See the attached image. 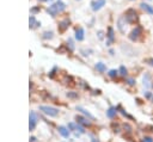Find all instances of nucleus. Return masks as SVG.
Returning <instances> with one entry per match:
<instances>
[{"instance_id": "4468645a", "label": "nucleus", "mask_w": 153, "mask_h": 142, "mask_svg": "<svg viewBox=\"0 0 153 142\" xmlns=\"http://www.w3.org/2000/svg\"><path fill=\"white\" fill-rule=\"evenodd\" d=\"M116 108H110L108 111H106V116L109 117V118H114L115 115H116Z\"/></svg>"}, {"instance_id": "bb28decb", "label": "nucleus", "mask_w": 153, "mask_h": 142, "mask_svg": "<svg viewBox=\"0 0 153 142\" xmlns=\"http://www.w3.org/2000/svg\"><path fill=\"white\" fill-rule=\"evenodd\" d=\"M91 142H99V141L97 139H92V140H91Z\"/></svg>"}, {"instance_id": "b1692460", "label": "nucleus", "mask_w": 153, "mask_h": 142, "mask_svg": "<svg viewBox=\"0 0 153 142\" xmlns=\"http://www.w3.org/2000/svg\"><path fill=\"white\" fill-rule=\"evenodd\" d=\"M128 84H129L130 86H133L135 84V81H134V79H128Z\"/></svg>"}, {"instance_id": "39448f33", "label": "nucleus", "mask_w": 153, "mask_h": 142, "mask_svg": "<svg viewBox=\"0 0 153 142\" xmlns=\"http://www.w3.org/2000/svg\"><path fill=\"white\" fill-rule=\"evenodd\" d=\"M141 35V28L140 26H137V28H135L134 30L130 32V35H129V38L132 39V41H136L137 38H139V36Z\"/></svg>"}, {"instance_id": "4be33fe9", "label": "nucleus", "mask_w": 153, "mask_h": 142, "mask_svg": "<svg viewBox=\"0 0 153 142\" xmlns=\"http://www.w3.org/2000/svg\"><path fill=\"white\" fill-rule=\"evenodd\" d=\"M109 75H110L111 78H115V77L117 75V72H116L115 69H112V70H110V72H109Z\"/></svg>"}, {"instance_id": "393cba45", "label": "nucleus", "mask_w": 153, "mask_h": 142, "mask_svg": "<svg viewBox=\"0 0 153 142\" xmlns=\"http://www.w3.org/2000/svg\"><path fill=\"white\" fill-rule=\"evenodd\" d=\"M68 97H72V98H74V97H77V93H67Z\"/></svg>"}, {"instance_id": "7ed1b4c3", "label": "nucleus", "mask_w": 153, "mask_h": 142, "mask_svg": "<svg viewBox=\"0 0 153 142\" xmlns=\"http://www.w3.org/2000/svg\"><path fill=\"white\" fill-rule=\"evenodd\" d=\"M40 110H41L42 112H44L46 115H48V116H52V117H55L57 116V114H59V110L55 108H52V106H40Z\"/></svg>"}, {"instance_id": "dca6fc26", "label": "nucleus", "mask_w": 153, "mask_h": 142, "mask_svg": "<svg viewBox=\"0 0 153 142\" xmlns=\"http://www.w3.org/2000/svg\"><path fill=\"white\" fill-rule=\"evenodd\" d=\"M96 68H97V70H99V72H105V65L104 63H102V62H98L96 65Z\"/></svg>"}, {"instance_id": "5701e85b", "label": "nucleus", "mask_w": 153, "mask_h": 142, "mask_svg": "<svg viewBox=\"0 0 153 142\" xmlns=\"http://www.w3.org/2000/svg\"><path fill=\"white\" fill-rule=\"evenodd\" d=\"M142 142H153V140L151 139V137H145V139H144V141Z\"/></svg>"}, {"instance_id": "423d86ee", "label": "nucleus", "mask_w": 153, "mask_h": 142, "mask_svg": "<svg viewBox=\"0 0 153 142\" xmlns=\"http://www.w3.org/2000/svg\"><path fill=\"white\" fill-rule=\"evenodd\" d=\"M104 5H105V0H97V1H93V3H92V10L98 11L99 8H102Z\"/></svg>"}, {"instance_id": "aec40b11", "label": "nucleus", "mask_w": 153, "mask_h": 142, "mask_svg": "<svg viewBox=\"0 0 153 142\" xmlns=\"http://www.w3.org/2000/svg\"><path fill=\"white\" fill-rule=\"evenodd\" d=\"M44 38H52L53 37V32L52 31H49V32H44Z\"/></svg>"}, {"instance_id": "a878e982", "label": "nucleus", "mask_w": 153, "mask_h": 142, "mask_svg": "<svg viewBox=\"0 0 153 142\" xmlns=\"http://www.w3.org/2000/svg\"><path fill=\"white\" fill-rule=\"evenodd\" d=\"M148 62H150V65H151V66H153V59H152V60H148Z\"/></svg>"}, {"instance_id": "6ab92c4d", "label": "nucleus", "mask_w": 153, "mask_h": 142, "mask_svg": "<svg viewBox=\"0 0 153 142\" xmlns=\"http://www.w3.org/2000/svg\"><path fill=\"white\" fill-rule=\"evenodd\" d=\"M120 73H121V75H127V69H126L125 67H123V66H121V67H120Z\"/></svg>"}, {"instance_id": "1a4fd4ad", "label": "nucleus", "mask_w": 153, "mask_h": 142, "mask_svg": "<svg viewBox=\"0 0 153 142\" xmlns=\"http://www.w3.org/2000/svg\"><path fill=\"white\" fill-rule=\"evenodd\" d=\"M68 24H70V21H67V19L62 21L61 23L59 24V30H60V31H65L66 29L68 28Z\"/></svg>"}, {"instance_id": "a211bd4d", "label": "nucleus", "mask_w": 153, "mask_h": 142, "mask_svg": "<svg viewBox=\"0 0 153 142\" xmlns=\"http://www.w3.org/2000/svg\"><path fill=\"white\" fill-rule=\"evenodd\" d=\"M108 37H109L110 42L114 41V30H112L111 28H109V34H108Z\"/></svg>"}, {"instance_id": "f257e3e1", "label": "nucleus", "mask_w": 153, "mask_h": 142, "mask_svg": "<svg viewBox=\"0 0 153 142\" xmlns=\"http://www.w3.org/2000/svg\"><path fill=\"white\" fill-rule=\"evenodd\" d=\"M65 4L61 3V1H57V3L53 4L52 6H49V8H48V13H49L50 16H56L59 12H61V11L65 10Z\"/></svg>"}, {"instance_id": "2eb2a0df", "label": "nucleus", "mask_w": 153, "mask_h": 142, "mask_svg": "<svg viewBox=\"0 0 153 142\" xmlns=\"http://www.w3.org/2000/svg\"><path fill=\"white\" fill-rule=\"evenodd\" d=\"M77 121H78V123L85 124V125H90V122H88V121H87V119H86V118H84V117L77 116Z\"/></svg>"}, {"instance_id": "6e6552de", "label": "nucleus", "mask_w": 153, "mask_h": 142, "mask_svg": "<svg viewBox=\"0 0 153 142\" xmlns=\"http://www.w3.org/2000/svg\"><path fill=\"white\" fill-rule=\"evenodd\" d=\"M68 127L71 128V129H74V130H78L80 134H84L85 133V130H84V128L83 127H80V125H75L74 123H70L68 124Z\"/></svg>"}, {"instance_id": "20e7f679", "label": "nucleus", "mask_w": 153, "mask_h": 142, "mask_svg": "<svg viewBox=\"0 0 153 142\" xmlns=\"http://www.w3.org/2000/svg\"><path fill=\"white\" fill-rule=\"evenodd\" d=\"M36 123H37V116L34 111H31L30 112V117H29V128H30V130H32L36 127Z\"/></svg>"}, {"instance_id": "cd10ccee", "label": "nucleus", "mask_w": 153, "mask_h": 142, "mask_svg": "<svg viewBox=\"0 0 153 142\" xmlns=\"http://www.w3.org/2000/svg\"><path fill=\"white\" fill-rule=\"evenodd\" d=\"M40 1H46V0H40Z\"/></svg>"}, {"instance_id": "9d476101", "label": "nucleus", "mask_w": 153, "mask_h": 142, "mask_svg": "<svg viewBox=\"0 0 153 142\" xmlns=\"http://www.w3.org/2000/svg\"><path fill=\"white\" fill-rule=\"evenodd\" d=\"M140 6H141V8H142V10L146 11V12H148L150 14H153V7H152V6H150L148 4H145V3H142Z\"/></svg>"}, {"instance_id": "0eeeda50", "label": "nucleus", "mask_w": 153, "mask_h": 142, "mask_svg": "<svg viewBox=\"0 0 153 142\" xmlns=\"http://www.w3.org/2000/svg\"><path fill=\"white\" fill-rule=\"evenodd\" d=\"M126 21H127V19H126V17H123V16L119 18L117 25H119V29H120V31H121V32H125V31H126V29H125V25H126L125 23H126Z\"/></svg>"}, {"instance_id": "412c9836", "label": "nucleus", "mask_w": 153, "mask_h": 142, "mask_svg": "<svg viewBox=\"0 0 153 142\" xmlns=\"http://www.w3.org/2000/svg\"><path fill=\"white\" fill-rule=\"evenodd\" d=\"M148 79H150V75H146V78H144V85L150 86V83H148Z\"/></svg>"}, {"instance_id": "f03ea898", "label": "nucleus", "mask_w": 153, "mask_h": 142, "mask_svg": "<svg viewBox=\"0 0 153 142\" xmlns=\"http://www.w3.org/2000/svg\"><path fill=\"white\" fill-rule=\"evenodd\" d=\"M137 18H139V17H137L136 11L133 10V8H129V10L126 12V19H127L128 23H132V24L136 23Z\"/></svg>"}, {"instance_id": "ddd939ff", "label": "nucleus", "mask_w": 153, "mask_h": 142, "mask_svg": "<svg viewBox=\"0 0 153 142\" xmlns=\"http://www.w3.org/2000/svg\"><path fill=\"white\" fill-rule=\"evenodd\" d=\"M77 110H78V111H81L84 115H85V116H87L88 118H91V119H93V118H95V117L92 116V115H91L90 112H88V111H86L85 109H84V108H81V106H77Z\"/></svg>"}, {"instance_id": "f3484780", "label": "nucleus", "mask_w": 153, "mask_h": 142, "mask_svg": "<svg viewBox=\"0 0 153 142\" xmlns=\"http://www.w3.org/2000/svg\"><path fill=\"white\" fill-rule=\"evenodd\" d=\"M29 23H30V28H35V26L40 25V24L36 22L35 17H30V19H29Z\"/></svg>"}, {"instance_id": "f8f14e48", "label": "nucleus", "mask_w": 153, "mask_h": 142, "mask_svg": "<svg viewBox=\"0 0 153 142\" xmlns=\"http://www.w3.org/2000/svg\"><path fill=\"white\" fill-rule=\"evenodd\" d=\"M59 133L62 135L63 137H68L70 136V130L65 127H59Z\"/></svg>"}, {"instance_id": "9b49d317", "label": "nucleus", "mask_w": 153, "mask_h": 142, "mask_svg": "<svg viewBox=\"0 0 153 142\" xmlns=\"http://www.w3.org/2000/svg\"><path fill=\"white\" fill-rule=\"evenodd\" d=\"M75 38L78 39V41H83L84 39V30L83 29H78V30L75 31Z\"/></svg>"}]
</instances>
